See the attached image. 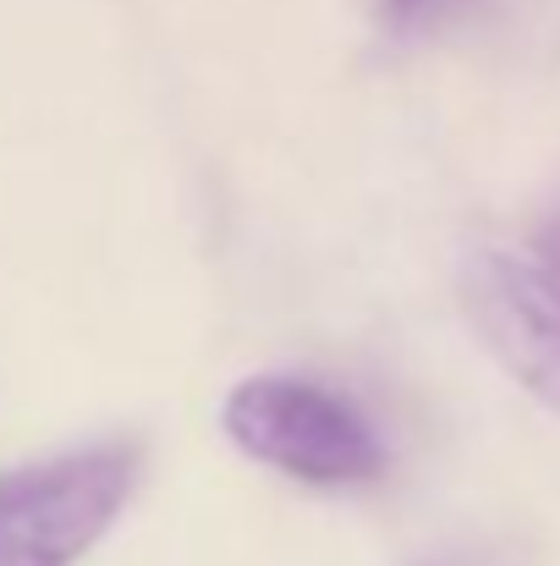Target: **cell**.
Masks as SVG:
<instances>
[{
  "label": "cell",
  "instance_id": "obj_1",
  "mask_svg": "<svg viewBox=\"0 0 560 566\" xmlns=\"http://www.w3.org/2000/svg\"><path fill=\"white\" fill-rule=\"evenodd\" d=\"M220 429L247 462L308 490L373 484L390 462L369 412L325 379L303 375H247L231 385L220 401Z\"/></svg>",
  "mask_w": 560,
  "mask_h": 566
},
{
  "label": "cell",
  "instance_id": "obj_3",
  "mask_svg": "<svg viewBox=\"0 0 560 566\" xmlns=\"http://www.w3.org/2000/svg\"><path fill=\"white\" fill-rule=\"evenodd\" d=\"M462 314L489 358L560 412V220L473 248L462 264Z\"/></svg>",
  "mask_w": 560,
  "mask_h": 566
},
{
  "label": "cell",
  "instance_id": "obj_4",
  "mask_svg": "<svg viewBox=\"0 0 560 566\" xmlns=\"http://www.w3.org/2000/svg\"><path fill=\"white\" fill-rule=\"evenodd\" d=\"M445 0H384V11L395 17V22H423V17H434Z\"/></svg>",
  "mask_w": 560,
  "mask_h": 566
},
{
  "label": "cell",
  "instance_id": "obj_2",
  "mask_svg": "<svg viewBox=\"0 0 560 566\" xmlns=\"http://www.w3.org/2000/svg\"><path fill=\"white\" fill-rule=\"evenodd\" d=\"M144 446L116 434L0 473V566H77L127 512Z\"/></svg>",
  "mask_w": 560,
  "mask_h": 566
}]
</instances>
